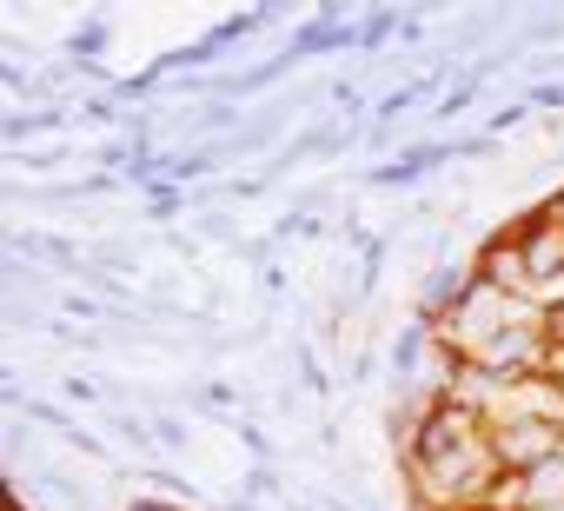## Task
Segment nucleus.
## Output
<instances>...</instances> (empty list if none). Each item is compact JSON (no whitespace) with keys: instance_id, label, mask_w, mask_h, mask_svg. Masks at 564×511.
Returning <instances> with one entry per match:
<instances>
[{"instance_id":"nucleus-1","label":"nucleus","mask_w":564,"mask_h":511,"mask_svg":"<svg viewBox=\"0 0 564 511\" xmlns=\"http://www.w3.org/2000/svg\"><path fill=\"white\" fill-rule=\"evenodd\" d=\"M485 438H491V452H498L505 471H531V465H544V458L564 452V425L538 418V412H505V418L485 425Z\"/></svg>"},{"instance_id":"nucleus-10","label":"nucleus","mask_w":564,"mask_h":511,"mask_svg":"<svg viewBox=\"0 0 564 511\" xmlns=\"http://www.w3.org/2000/svg\"><path fill=\"white\" fill-rule=\"evenodd\" d=\"M544 339H551V346H564V300H557V306H544Z\"/></svg>"},{"instance_id":"nucleus-7","label":"nucleus","mask_w":564,"mask_h":511,"mask_svg":"<svg viewBox=\"0 0 564 511\" xmlns=\"http://www.w3.org/2000/svg\"><path fill=\"white\" fill-rule=\"evenodd\" d=\"M153 438H160V445H166L173 458H180V452L193 445V432H186V418H180V412H160V418H153Z\"/></svg>"},{"instance_id":"nucleus-4","label":"nucleus","mask_w":564,"mask_h":511,"mask_svg":"<svg viewBox=\"0 0 564 511\" xmlns=\"http://www.w3.org/2000/svg\"><path fill=\"white\" fill-rule=\"evenodd\" d=\"M465 113H478V80L465 74L452 94H438V107H432V127H452V120H465Z\"/></svg>"},{"instance_id":"nucleus-2","label":"nucleus","mask_w":564,"mask_h":511,"mask_svg":"<svg viewBox=\"0 0 564 511\" xmlns=\"http://www.w3.org/2000/svg\"><path fill=\"white\" fill-rule=\"evenodd\" d=\"M452 160H458V140H412V146H399L392 166H366V186H419Z\"/></svg>"},{"instance_id":"nucleus-5","label":"nucleus","mask_w":564,"mask_h":511,"mask_svg":"<svg viewBox=\"0 0 564 511\" xmlns=\"http://www.w3.org/2000/svg\"><path fill=\"white\" fill-rule=\"evenodd\" d=\"M67 160H80L74 146H14V173H61Z\"/></svg>"},{"instance_id":"nucleus-8","label":"nucleus","mask_w":564,"mask_h":511,"mask_svg":"<svg viewBox=\"0 0 564 511\" xmlns=\"http://www.w3.org/2000/svg\"><path fill=\"white\" fill-rule=\"evenodd\" d=\"M300 385H306L313 399H333V379H326V366H319L306 346H300Z\"/></svg>"},{"instance_id":"nucleus-6","label":"nucleus","mask_w":564,"mask_h":511,"mask_svg":"<svg viewBox=\"0 0 564 511\" xmlns=\"http://www.w3.org/2000/svg\"><path fill=\"white\" fill-rule=\"evenodd\" d=\"M180 206H186V193H180L173 180H166V186H147V213H153V226H173Z\"/></svg>"},{"instance_id":"nucleus-3","label":"nucleus","mask_w":564,"mask_h":511,"mask_svg":"<svg viewBox=\"0 0 564 511\" xmlns=\"http://www.w3.org/2000/svg\"><path fill=\"white\" fill-rule=\"evenodd\" d=\"M61 127H74V107H61V100H47V107H8V140L14 146L34 140V133H61Z\"/></svg>"},{"instance_id":"nucleus-9","label":"nucleus","mask_w":564,"mask_h":511,"mask_svg":"<svg viewBox=\"0 0 564 511\" xmlns=\"http://www.w3.org/2000/svg\"><path fill=\"white\" fill-rule=\"evenodd\" d=\"M120 511H199V504H180V498H160V491H147V498H133V504H120Z\"/></svg>"}]
</instances>
